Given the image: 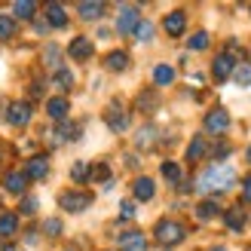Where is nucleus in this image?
Listing matches in <instances>:
<instances>
[{"label":"nucleus","mask_w":251,"mask_h":251,"mask_svg":"<svg viewBox=\"0 0 251 251\" xmlns=\"http://www.w3.org/2000/svg\"><path fill=\"white\" fill-rule=\"evenodd\" d=\"M233 184H236V172L230 166H211L199 175V181H196L199 193H224V190H230Z\"/></svg>","instance_id":"1"},{"label":"nucleus","mask_w":251,"mask_h":251,"mask_svg":"<svg viewBox=\"0 0 251 251\" xmlns=\"http://www.w3.org/2000/svg\"><path fill=\"white\" fill-rule=\"evenodd\" d=\"M153 236H156V242L162 245V248H175L178 242H184V236H187V230H184V224H178V221H172V218H166V221H159L156 224V230H153Z\"/></svg>","instance_id":"2"},{"label":"nucleus","mask_w":251,"mask_h":251,"mask_svg":"<svg viewBox=\"0 0 251 251\" xmlns=\"http://www.w3.org/2000/svg\"><path fill=\"white\" fill-rule=\"evenodd\" d=\"M58 205L61 211H83V208H89L92 205V193H83V190H65L58 196Z\"/></svg>","instance_id":"3"},{"label":"nucleus","mask_w":251,"mask_h":251,"mask_svg":"<svg viewBox=\"0 0 251 251\" xmlns=\"http://www.w3.org/2000/svg\"><path fill=\"white\" fill-rule=\"evenodd\" d=\"M138 22H141V16H138V6L123 3V6H120V16H117V31H120V34H135Z\"/></svg>","instance_id":"4"},{"label":"nucleus","mask_w":251,"mask_h":251,"mask_svg":"<svg viewBox=\"0 0 251 251\" xmlns=\"http://www.w3.org/2000/svg\"><path fill=\"white\" fill-rule=\"evenodd\" d=\"M230 129V114L224 107H215V110H208V117H205V132L211 135H224Z\"/></svg>","instance_id":"5"},{"label":"nucleus","mask_w":251,"mask_h":251,"mask_svg":"<svg viewBox=\"0 0 251 251\" xmlns=\"http://www.w3.org/2000/svg\"><path fill=\"white\" fill-rule=\"evenodd\" d=\"M80 138V126L77 123H71V120H61V123H55V132H52V147H58V144H68V141H77Z\"/></svg>","instance_id":"6"},{"label":"nucleus","mask_w":251,"mask_h":251,"mask_svg":"<svg viewBox=\"0 0 251 251\" xmlns=\"http://www.w3.org/2000/svg\"><path fill=\"white\" fill-rule=\"evenodd\" d=\"M6 123L9 126H28L31 123V104L28 101H12L6 110Z\"/></svg>","instance_id":"7"},{"label":"nucleus","mask_w":251,"mask_h":251,"mask_svg":"<svg viewBox=\"0 0 251 251\" xmlns=\"http://www.w3.org/2000/svg\"><path fill=\"white\" fill-rule=\"evenodd\" d=\"M211 71H215V80H227L233 77V71H236V61H233V52H221L215 61H211Z\"/></svg>","instance_id":"8"},{"label":"nucleus","mask_w":251,"mask_h":251,"mask_svg":"<svg viewBox=\"0 0 251 251\" xmlns=\"http://www.w3.org/2000/svg\"><path fill=\"white\" fill-rule=\"evenodd\" d=\"M107 126H110V129H114V132H126V129H129V114H126V110L114 101V104H110L107 107Z\"/></svg>","instance_id":"9"},{"label":"nucleus","mask_w":251,"mask_h":251,"mask_svg":"<svg viewBox=\"0 0 251 251\" xmlns=\"http://www.w3.org/2000/svg\"><path fill=\"white\" fill-rule=\"evenodd\" d=\"M49 175V159L40 153V156H31L28 159V172H25V178L28 181H43Z\"/></svg>","instance_id":"10"},{"label":"nucleus","mask_w":251,"mask_h":251,"mask_svg":"<svg viewBox=\"0 0 251 251\" xmlns=\"http://www.w3.org/2000/svg\"><path fill=\"white\" fill-rule=\"evenodd\" d=\"M68 55L74 61H86V58L92 55V40H86V37H74L71 46H68Z\"/></svg>","instance_id":"11"},{"label":"nucleus","mask_w":251,"mask_h":251,"mask_svg":"<svg viewBox=\"0 0 251 251\" xmlns=\"http://www.w3.org/2000/svg\"><path fill=\"white\" fill-rule=\"evenodd\" d=\"M3 190L22 196L25 190H28V178H25V172H9L6 178H3Z\"/></svg>","instance_id":"12"},{"label":"nucleus","mask_w":251,"mask_h":251,"mask_svg":"<svg viewBox=\"0 0 251 251\" xmlns=\"http://www.w3.org/2000/svg\"><path fill=\"white\" fill-rule=\"evenodd\" d=\"M120 251H147L144 233H123L120 236Z\"/></svg>","instance_id":"13"},{"label":"nucleus","mask_w":251,"mask_h":251,"mask_svg":"<svg viewBox=\"0 0 251 251\" xmlns=\"http://www.w3.org/2000/svg\"><path fill=\"white\" fill-rule=\"evenodd\" d=\"M46 22H49V28H65L68 25V12L61 3H46Z\"/></svg>","instance_id":"14"},{"label":"nucleus","mask_w":251,"mask_h":251,"mask_svg":"<svg viewBox=\"0 0 251 251\" xmlns=\"http://www.w3.org/2000/svg\"><path fill=\"white\" fill-rule=\"evenodd\" d=\"M153 190H156V187H153V181H150V178H138L132 184V193H135L138 202H150V199H153Z\"/></svg>","instance_id":"15"},{"label":"nucleus","mask_w":251,"mask_h":251,"mask_svg":"<svg viewBox=\"0 0 251 251\" xmlns=\"http://www.w3.org/2000/svg\"><path fill=\"white\" fill-rule=\"evenodd\" d=\"M162 25H166V34L169 37H181L184 28H187V16H184V12H172V16H166Z\"/></svg>","instance_id":"16"},{"label":"nucleus","mask_w":251,"mask_h":251,"mask_svg":"<svg viewBox=\"0 0 251 251\" xmlns=\"http://www.w3.org/2000/svg\"><path fill=\"white\" fill-rule=\"evenodd\" d=\"M43 65H46V71H52V74L61 71V49H58L55 43H49V46L43 49Z\"/></svg>","instance_id":"17"},{"label":"nucleus","mask_w":251,"mask_h":251,"mask_svg":"<svg viewBox=\"0 0 251 251\" xmlns=\"http://www.w3.org/2000/svg\"><path fill=\"white\" fill-rule=\"evenodd\" d=\"M104 68H107V71H126V68H129V52H123V49L110 52V55L104 58Z\"/></svg>","instance_id":"18"},{"label":"nucleus","mask_w":251,"mask_h":251,"mask_svg":"<svg viewBox=\"0 0 251 251\" xmlns=\"http://www.w3.org/2000/svg\"><path fill=\"white\" fill-rule=\"evenodd\" d=\"M208 153V144H205V138H193L190 147H187V162H199Z\"/></svg>","instance_id":"19"},{"label":"nucleus","mask_w":251,"mask_h":251,"mask_svg":"<svg viewBox=\"0 0 251 251\" xmlns=\"http://www.w3.org/2000/svg\"><path fill=\"white\" fill-rule=\"evenodd\" d=\"M156 104H159V95H153V92H141V95H138V101H135V107L141 110V114H153Z\"/></svg>","instance_id":"20"},{"label":"nucleus","mask_w":251,"mask_h":251,"mask_svg":"<svg viewBox=\"0 0 251 251\" xmlns=\"http://www.w3.org/2000/svg\"><path fill=\"white\" fill-rule=\"evenodd\" d=\"M221 215V205L215 202V199H208V202H199L196 205V218L199 221H211V218H218Z\"/></svg>","instance_id":"21"},{"label":"nucleus","mask_w":251,"mask_h":251,"mask_svg":"<svg viewBox=\"0 0 251 251\" xmlns=\"http://www.w3.org/2000/svg\"><path fill=\"white\" fill-rule=\"evenodd\" d=\"M46 110H49V117H52L55 123H61L65 114H68V98H52V101L46 104Z\"/></svg>","instance_id":"22"},{"label":"nucleus","mask_w":251,"mask_h":251,"mask_svg":"<svg viewBox=\"0 0 251 251\" xmlns=\"http://www.w3.org/2000/svg\"><path fill=\"white\" fill-rule=\"evenodd\" d=\"M245 221H248V215H245V211H242L239 205L227 211V227H230V230H236V233H239V230L245 227Z\"/></svg>","instance_id":"23"},{"label":"nucleus","mask_w":251,"mask_h":251,"mask_svg":"<svg viewBox=\"0 0 251 251\" xmlns=\"http://www.w3.org/2000/svg\"><path fill=\"white\" fill-rule=\"evenodd\" d=\"M175 80V68H169V65H156L153 68V83L156 86H169Z\"/></svg>","instance_id":"24"},{"label":"nucleus","mask_w":251,"mask_h":251,"mask_svg":"<svg viewBox=\"0 0 251 251\" xmlns=\"http://www.w3.org/2000/svg\"><path fill=\"white\" fill-rule=\"evenodd\" d=\"M80 16L86 22H95V19H101V12H104V3H80Z\"/></svg>","instance_id":"25"},{"label":"nucleus","mask_w":251,"mask_h":251,"mask_svg":"<svg viewBox=\"0 0 251 251\" xmlns=\"http://www.w3.org/2000/svg\"><path fill=\"white\" fill-rule=\"evenodd\" d=\"M16 230H19V218L16 215H9V211L0 215V236H12Z\"/></svg>","instance_id":"26"},{"label":"nucleus","mask_w":251,"mask_h":251,"mask_svg":"<svg viewBox=\"0 0 251 251\" xmlns=\"http://www.w3.org/2000/svg\"><path fill=\"white\" fill-rule=\"evenodd\" d=\"M162 178L169 184H181V166L178 162H162Z\"/></svg>","instance_id":"27"},{"label":"nucleus","mask_w":251,"mask_h":251,"mask_svg":"<svg viewBox=\"0 0 251 251\" xmlns=\"http://www.w3.org/2000/svg\"><path fill=\"white\" fill-rule=\"evenodd\" d=\"M37 12V6L31 3V0H19L16 6H12V16H19V19H31Z\"/></svg>","instance_id":"28"},{"label":"nucleus","mask_w":251,"mask_h":251,"mask_svg":"<svg viewBox=\"0 0 251 251\" xmlns=\"http://www.w3.org/2000/svg\"><path fill=\"white\" fill-rule=\"evenodd\" d=\"M89 172H92V166H86V162H74L71 178L77 181V184H83V181H89Z\"/></svg>","instance_id":"29"},{"label":"nucleus","mask_w":251,"mask_h":251,"mask_svg":"<svg viewBox=\"0 0 251 251\" xmlns=\"http://www.w3.org/2000/svg\"><path fill=\"white\" fill-rule=\"evenodd\" d=\"M16 34V19L12 16H0V40H9Z\"/></svg>","instance_id":"30"},{"label":"nucleus","mask_w":251,"mask_h":251,"mask_svg":"<svg viewBox=\"0 0 251 251\" xmlns=\"http://www.w3.org/2000/svg\"><path fill=\"white\" fill-rule=\"evenodd\" d=\"M233 80L239 83V86H251V65H236Z\"/></svg>","instance_id":"31"},{"label":"nucleus","mask_w":251,"mask_h":251,"mask_svg":"<svg viewBox=\"0 0 251 251\" xmlns=\"http://www.w3.org/2000/svg\"><path fill=\"white\" fill-rule=\"evenodd\" d=\"M187 46L190 49H196V52H202V49L208 46V31H196L190 40H187Z\"/></svg>","instance_id":"32"},{"label":"nucleus","mask_w":251,"mask_h":251,"mask_svg":"<svg viewBox=\"0 0 251 251\" xmlns=\"http://www.w3.org/2000/svg\"><path fill=\"white\" fill-rule=\"evenodd\" d=\"M153 138H156V129H153V126H147V129L138 132L135 144H138V147H150V141H153Z\"/></svg>","instance_id":"33"},{"label":"nucleus","mask_w":251,"mask_h":251,"mask_svg":"<svg viewBox=\"0 0 251 251\" xmlns=\"http://www.w3.org/2000/svg\"><path fill=\"white\" fill-rule=\"evenodd\" d=\"M89 178H92V181H107V178H110V169H107V162H98V166H92Z\"/></svg>","instance_id":"34"},{"label":"nucleus","mask_w":251,"mask_h":251,"mask_svg":"<svg viewBox=\"0 0 251 251\" xmlns=\"http://www.w3.org/2000/svg\"><path fill=\"white\" fill-rule=\"evenodd\" d=\"M135 37H138V40H150V37H153V25H150V22H138Z\"/></svg>","instance_id":"35"},{"label":"nucleus","mask_w":251,"mask_h":251,"mask_svg":"<svg viewBox=\"0 0 251 251\" xmlns=\"http://www.w3.org/2000/svg\"><path fill=\"white\" fill-rule=\"evenodd\" d=\"M43 230H46V236H58V233H61V221H58V218L46 221V224H43Z\"/></svg>","instance_id":"36"},{"label":"nucleus","mask_w":251,"mask_h":251,"mask_svg":"<svg viewBox=\"0 0 251 251\" xmlns=\"http://www.w3.org/2000/svg\"><path fill=\"white\" fill-rule=\"evenodd\" d=\"M55 80H58V86H65V89H71V86H74V77H71V74H68L65 68H61V71L55 74Z\"/></svg>","instance_id":"37"},{"label":"nucleus","mask_w":251,"mask_h":251,"mask_svg":"<svg viewBox=\"0 0 251 251\" xmlns=\"http://www.w3.org/2000/svg\"><path fill=\"white\" fill-rule=\"evenodd\" d=\"M211 156H215V159L230 156V144H218V147H211Z\"/></svg>","instance_id":"38"},{"label":"nucleus","mask_w":251,"mask_h":251,"mask_svg":"<svg viewBox=\"0 0 251 251\" xmlns=\"http://www.w3.org/2000/svg\"><path fill=\"white\" fill-rule=\"evenodd\" d=\"M120 215H123V221H132V215H135V202H123V205H120Z\"/></svg>","instance_id":"39"},{"label":"nucleus","mask_w":251,"mask_h":251,"mask_svg":"<svg viewBox=\"0 0 251 251\" xmlns=\"http://www.w3.org/2000/svg\"><path fill=\"white\" fill-rule=\"evenodd\" d=\"M242 196H245V202H251V175L242 181Z\"/></svg>","instance_id":"40"},{"label":"nucleus","mask_w":251,"mask_h":251,"mask_svg":"<svg viewBox=\"0 0 251 251\" xmlns=\"http://www.w3.org/2000/svg\"><path fill=\"white\" fill-rule=\"evenodd\" d=\"M34 208H37V202H34V199H25V205H22V211H28V215H31Z\"/></svg>","instance_id":"41"},{"label":"nucleus","mask_w":251,"mask_h":251,"mask_svg":"<svg viewBox=\"0 0 251 251\" xmlns=\"http://www.w3.org/2000/svg\"><path fill=\"white\" fill-rule=\"evenodd\" d=\"M245 156H248V162H251V147H248V153H245Z\"/></svg>","instance_id":"42"},{"label":"nucleus","mask_w":251,"mask_h":251,"mask_svg":"<svg viewBox=\"0 0 251 251\" xmlns=\"http://www.w3.org/2000/svg\"><path fill=\"white\" fill-rule=\"evenodd\" d=\"M211 251H227V248H211Z\"/></svg>","instance_id":"43"}]
</instances>
